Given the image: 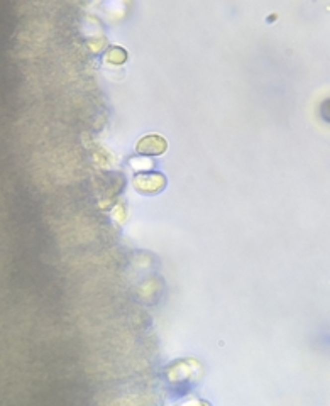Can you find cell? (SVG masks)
<instances>
[{"label": "cell", "mask_w": 330, "mask_h": 406, "mask_svg": "<svg viewBox=\"0 0 330 406\" xmlns=\"http://www.w3.org/2000/svg\"><path fill=\"white\" fill-rule=\"evenodd\" d=\"M132 185L143 195H156L165 190L166 176L161 173H139L132 179Z\"/></svg>", "instance_id": "obj_2"}, {"label": "cell", "mask_w": 330, "mask_h": 406, "mask_svg": "<svg viewBox=\"0 0 330 406\" xmlns=\"http://www.w3.org/2000/svg\"><path fill=\"white\" fill-rule=\"evenodd\" d=\"M200 367H202V364L196 359H179L166 369V379L169 383H183V381L190 379L196 371H200Z\"/></svg>", "instance_id": "obj_1"}, {"label": "cell", "mask_w": 330, "mask_h": 406, "mask_svg": "<svg viewBox=\"0 0 330 406\" xmlns=\"http://www.w3.org/2000/svg\"><path fill=\"white\" fill-rule=\"evenodd\" d=\"M112 217H114L115 222H119V224H124L125 220H127V207H125V203H117L114 208H112Z\"/></svg>", "instance_id": "obj_6"}, {"label": "cell", "mask_w": 330, "mask_h": 406, "mask_svg": "<svg viewBox=\"0 0 330 406\" xmlns=\"http://www.w3.org/2000/svg\"><path fill=\"white\" fill-rule=\"evenodd\" d=\"M103 44H105V41L103 39H93V41H88V48L91 51H100V49L103 48Z\"/></svg>", "instance_id": "obj_8"}, {"label": "cell", "mask_w": 330, "mask_h": 406, "mask_svg": "<svg viewBox=\"0 0 330 406\" xmlns=\"http://www.w3.org/2000/svg\"><path fill=\"white\" fill-rule=\"evenodd\" d=\"M156 288H158V284L154 279H148L144 284H141V288H139V295L143 296V298H151V296L154 295V291H156Z\"/></svg>", "instance_id": "obj_7"}, {"label": "cell", "mask_w": 330, "mask_h": 406, "mask_svg": "<svg viewBox=\"0 0 330 406\" xmlns=\"http://www.w3.org/2000/svg\"><path fill=\"white\" fill-rule=\"evenodd\" d=\"M136 149L141 154L160 156V154L166 153V149H168V141L163 136H160V134H148L141 141H137Z\"/></svg>", "instance_id": "obj_3"}, {"label": "cell", "mask_w": 330, "mask_h": 406, "mask_svg": "<svg viewBox=\"0 0 330 406\" xmlns=\"http://www.w3.org/2000/svg\"><path fill=\"white\" fill-rule=\"evenodd\" d=\"M129 162H131V168L134 171H139V173L153 169V161L149 158H131Z\"/></svg>", "instance_id": "obj_5"}, {"label": "cell", "mask_w": 330, "mask_h": 406, "mask_svg": "<svg viewBox=\"0 0 330 406\" xmlns=\"http://www.w3.org/2000/svg\"><path fill=\"white\" fill-rule=\"evenodd\" d=\"M125 61H127V51L119 46H114L105 53V63L108 65H122Z\"/></svg>", "instance_id": "obj_4"}]
</instances>
